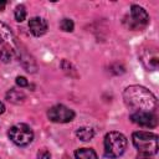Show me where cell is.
Here are the masks:
<instances>
[{"mask_svg": "<svg viewBox=\"0 0 159 159\" xmlns=\"http://www.w3.org/2000/svg\"><path fill=\"white\" fill-rule=\"evenodd\" d=\"M7 135L10 140L19 147H26L34 139L32 129L27 124H24V123H17L12 125L7 132Z\"/></svg>", "mask_w": 159, "mask_h": 159, "instance_id": "277c9868", "label": "cell"}, {"mask_svg": "<svg viewBox=\"0 0 159 159\" xmlns=\"http://www.w3.org/2000/svg\"><path fill=\"white\" fill-rule=\"evenodd\" d=\"M6 99L14 104H20L24 102L25 99V94L20 89H15V88H11L7 93H6Z\"/></svg>", "mask_w": 159, "mask_h": 159, "instance_id": "8fae6325", "label": "cell"}, {"mask_svg": "<svg viewBox=\"0 0 159 159\" xmlns=\"http://www.w3.org/2000/svg\"><path fill=\"white\" fill-rule=\"evenodd\" d=\"M76 159H98L96 152L91 148H80L75 152Z\"/></svg>", "mask_w": 159, "mask_h": 159, "instance_id": "7c38bea8", "label": "cell"}, {"mask_svg": "<svg viewBox=\"0 0 159 159\" xmlns=\"http://www.w3.org/2000/svg\"><path fill=\"white\" fill-rule=\"evenodd\" d=\"M132 142L139 153L154 155L158 152V135L155 133L138 130L132 134Z\"/></svg>", "mask_w": 159, "mask_h": 159, "instance_id": "3957f363", "label": "cell"}, {"mask_svg": "<svg viewBox=\"0 0 159 159\" xmlns=\"http://www.w3.org/2000/svg\"><path fill=\"white\" fill-rule=\"evenodd\" d=\"M47 117L51 122L55 123H68L73 120L75 112L63 104H56L48 109Z\"/></svg>", "mask_w": 159, "mask_h": 159, "instance_id": "8992f818", "label": "cell"}, {"mask_svg": "<svg viewBox=\"0 0 159 159\" xmlns=\"http://www.w3.org/2000/svg\"><path fill=\"white\" fill-rule=\"evenodd\" d=\"M127 26L132 30L143 29L149 22V15L148 12L139 5H132L129 10V16L125 20Z\"/></svg>", "mask_w": 159, "mask_h": 159, "instance_id": "5b68a950", "label": "cell"}, {"mask_svg": "<svg viewBox=\"0 0 159 159\" xmlns=\"http://www.w3.org/2000/svg\"><path fill=\"white\" fill-rule=\"evenodd\" d=\"M127 149V138L119 132H109L104 137V155L109 159L119 158Z\"/></svg>", "mask_w": 159, "mask_h": 159, "instance_id": "7a4b0ae2", "label": "cell"}, {"mask_svg": "<svg viewBox=\"0 0 159 159\" xmlns=\"http://www.w3.org/2000/svg\"><path fill=\"white\" fill-rule=\"evenodd\" d=\"M76 135H77V138H78L80 140H82V142H88V140H91V139L93 138L94 132H93V129L89 128V127H82V128H78V129H77Z\"/></svg>", "mask_w": 159, "mask_h": 159, "instance_id": "4fadbf2b", "label": "cell"}, {"mask_svg": "<svg viewBox=\"0 0 159 159\" xmlns=\"http://www.w3.org/2000/svg\"><path fill=\"white\" fill-rule=\"evenodd\" d=\"M123 99L127 107L134 111L153 112L157 108V97L148 88L139 84L127 87L123 92Z\"/></svg>", "mask_w": 159, "mask_h": 159, "instance_id": "6da1fadb", "label": "cell"}, {"mask_svg": "<svg viewBox=\"0 0 159 159\" xmlns=\"http://www.w3.org/2000/svg\"><path fill=\"white\" fill-rule=\"evenodd\" d=\"M153 155H149V154H145V153H138L137 155V159H152Z\"/></svg>", "mask_w": 159, "mask_h": 159, "instance_id": "d6986e66", "label": "cell"}, {"mask_svg": "<svg viewBox=\"0 0 159 159\" xmlns=\"http://www.w3.org/2000/svg\"><path fill=\"white\" fill-rule=\"evenodd\" d=\"M14 15H15L16 21H19V22L24 21L26 19V9H25V6L24 5H17L16 9H15Z\"/></svg>", "mask_w": 159, "mask_h": 159, "instance_id": "9a60e30c", "label": "cell"}, {"mask_svg": "<svg viewBox=\"0 0 159 159\" xmlns=\"http://www.w3.org/2000/svg\"><path fill=\"white\" fill-rule=\"evenodd\" d=\"M29 29H30V32L34 36L40 37V36H42V35L46 34V31H47V22L42 17L35 16V17L30 19V21H29Z\"/></svg>", "mask_w": 159, "mask_h": 159, "instance_id": "9c48e42d", "label": "cell"}, {"mask_svg": "<svg viewBox=\"0 0 159 159\" xmlns=\"http://www.w3.org/2000/svg\"><path fill=\"white\" fill-rule=\"evenodd\" d=\"M130 120L140 127L145 128H154L158 123L157 116L153 112H144V111H135L130 114Z\"/></svg>", "mask_w": 159, "mask_h": 159, "instance_id": "52a82bcc", "label": "cell"}, {"mask_svg": "<svg viewBox=\"0 0 159 159\" xmlns=\"http://www.w3.org/2000/svg\"><path fill=\"white\" fill-rule=\"evenodd\" d=\"M60 27H61V30H63L66 32H71V31H73L75 24H73V21L71 19H63L61 21V24H60Z\"/></svg>", "mask_w": 159, "mask_h": 159, "instance_id": "2e32d148", "label": "cell"}, {"mask_svg": "<svg viewBox=\"0 0 159 159\" xmlns=\"http://www.w3.org/2000/svg\"><path fill=\"white\" fill-rule=\"evenodd\" d=\"M14 55H15V51L11 50V48H9V47H5V46H4V47L0 50V60H1L4 63H9V62L12 60Z\"/></svg>", "mask_w": 159, "mask_h": 159, "instance_id": "5bb4252c", "label": "cell"}, {"mask_svg": "<svg viewBox=\"0 0 159 159\" xmlns=\"http://www.w3.org/2000/svg\"><path fill=\"white\" fill-rule=\"evenodd\" d=\"M37 159H51V153L43 148L37 152Z\"/></svg>", "mask_w": 159, "mask_h": 159, "instance_id": "e0dca14e", "label": "cell"}, {"mask_svg": "<svg viewBox=\"0 0 159 159\" xmlns=\"http://www.w3.org/2000/svg\"><path fill=\"white\" fill-rule=\"evenodd\" d=\"M6 6V1H0V11H2Z\"/></svg>", "mask_w": 159, "mask_h": 159, "instance_id": "ffe728a7", "label": "cell"}, {"mask_svg": "<svg viewBox=\"0 0 159 159\" xmlns=\"http://www.w3.org/2000/svg\"><path fill=\"white\" fill-rule=\"evenodd\" d=\"M4 112H5V106L2 102H0V114H2Z\"/></svg>", "mask_w": 159, "mask_h": 159, "instance_id": "44dd1931", "label": "cell"}, {"mask_svg": "<svg viewBox=\"0 0 159 159\" xmlns=\"http://www.w3.org/2000/svg\"><path fill=\"white\" fill-rule=\"evenodd\" d=\"M16 84L20 86V87H27L29 86V82H27V80L25 77L19 76V77H16Z\"/></svg>", "mask_w": 159, "mask_h": 159, "instance_id": "ac0fdd59", "label": "cell"}, {"mask_svg": "<svg viewBox=\"0 0 159 159\" xmlns=\"http://www.w3.org/2000/svg\"><path fill=\"white\" fill-rule=\"evenodd\" d=\"M0 42L5 47H9V48H11L14 51H16L17 47H19L11 29L7 25H5L4 22H0Z\"/></svg>", "mask_w": 159, "mask_h": 159, "instance_id": "ba28073f", "label": "cell"}, {"mask_svg": "<svg viewBox=\"0 0 159 159\" xmlns=\"http://www.w3.org/2000/svg\"><path fill=\"white\" fill-rule=\"evenodd\" d=\"M142 62L145 65L147 68L149 70H157L158 67V62H159V57H158V53H157V50L153 48V50H145L143 53H142Z\"/></svg>", "mask_w": 159, "mask_h": 159, "instance_id": "30bf717a", "label": "cell"}]
</instances>
